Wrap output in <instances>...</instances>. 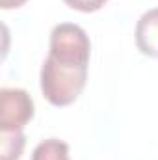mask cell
<instances>
[{
    "instance_id": "52a82bcc",
    "label": "cell",
    "mask_w": 158,
    "mask_h": 160,
    "mask_svg": "<svg viewBox=\"0 0 158 160\" xmlns=\"http://www.w3.org/2000/svg\"><path fill=\"white\" fill-rule=\"evenodd\" d=\"M71 9H77L82 13H93V11H99L106 6L108 0H63Z\"/></svg>"
},
{
    "instance_id": "8992f818",
    "label": "cell",
    "mask_w": 158,
    "mask_h": 160,
    "mask_svg": "<svg viewBox=\"0 0 158 160\" xmlns=\"http://www.w3.org/2000/svg\"><path fill=\"white\" fill-rule=\"evenodd\" d=\"M26 145L22 130L0 132V160H19Z\"/></svg>"
},
{
    "instance_id": "5b68a950",
    "label": "cell",
    "mask_w": 158,
    "mask_h": 160,
    "mask_svg": "<svg viewBox=\"0 0 158 160\" xmlns=\"http://www.w3.org/2000/svg\"><path fill=\"white\" fill-rule=\"evenodd\" d=\"M32 160H71L69 145L58 138H47L39 142L32 153Z\"/></svg>"
},
{
    "instance_id": "7a4b0ae2",
    "label": "cell",
    "mask_w": 158,
    "mask_h": 160,
    "mask_svg": "<svg viewBox=\"0 0 158 160\" xmlns=\"http://www.w3.org/2000/svg\"><path fill=\"white\" fill-rule=\"evenodd\" d=\"M48 56L73 67H89L91 41L86 30L75 22H60L50 32Z\"/></svg>"
},
{
    "instance_id": "ba28073f",
    "label": "cell",
    "mask_w": 158,
    "mask_h": 160,
    "mask_svg": "<svg viewBox=\"0 0 158 160\" xmlns=\"http://www.w3.org/2000/svg\"><path fill=\"white\" fill-rule=\"evenodd\" d=\"M28 0H0V8L2 9H17L21 6H24Z\"/></svg>"
},
{
    "instance_id": "6da1fadb",
    "label": "cell",
    "mask_w": 158,
    "mask_h": 160,
    "mask_svg": "<svg viewBox=\"0 0 158 160\" xmlns=\"http://www.w3.org/2000/svg\"><path fill=\"white\" fill-rule=\"evenodd\" d=\"M87 69L60 63L50 56L45 58L39 73V86L43 97L58 108L73 104L86 88Z\"/></svg>"
},
{
    "instance_id": "3957f363",
    "label": "cell",
    "mask_w": 158,
    "mask_h": 160,
    "mask_svg": "<svg viewBox=\"0 0 158 160\" xmlns=\"http://www.w3.org/2000/svg\"><path fill=\"white\" fill-rule=\"evenodd\" d=\"M36 104L26 89L2 88L0 89V132L24 130L34 119Z\"/></svg>"
},
{
    "instance_id": "277c9868",
    "label": "cell",
    "mask_w": 158,
    "mask_h": 160,
    "mask_svg": "<svg viewBox=\"0 0 158 160\" xmlns=\"http://www.w3.org/2000/svg\"><path fill=\"white\" fill-rule=\"evenodd\" d=\"M134 39L138 50L143 56L158 58V8L145 11L138 19Z\"/></svg>"
}]
</instances>
